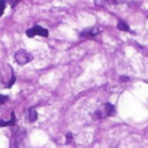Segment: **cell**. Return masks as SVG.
Listing matches in <instances>:
<instances>
[{
  "label": "cell",
  "mask_w": 148,
  "mask_h": 148,
  "mask_svg": "<svg viewBox=\"0 0 148 148\" xmlns=\"http://www.w3.org/2000/svg\"><path fill=\"white\" fill-rule=\"evenodd\" d=\"M116 113V108L113 107L110 103H105L99 110H96L95 117L96 118H104V117H110Z\"/></svg>",
  "instance_id": "6da1fadb"
},
{
  "label": "cell",
  "mask_w": 148,
  "mask_h": 148,
  "mask_svg": "<svg viewBox=\"0 0 148 148\" xmlns=\"http://www.w3.org/2000/svg\"><path fill=\"white\" fill-rule=\"evenodd\" d=\"M26 35L27 36H35V35H40V36H48V30L44 27H40V26H34V27L29 29L27 31H26Z\"/></svg>",
  "instance_id": "7a4b0ae2"
},
{
  "label": "cell",
  "mask_w": 148,
  "mask_h": 148,
  "mask_svg": "<svg viewBox=\"0 0 148 148\" xmlns=\"http://www.w3.org/2000/svg\"><path fill=\"white\" fill-rule=\"evenodd\" d=\"M14 59H16V61L18 62V64H21V65H23V64H26V62H29L31 60V56L27 53L26 51H18V52H16V55H14Z\"/></svg>",
  "instance_id": "3957f363"
},
{
  "label": "cell",
  "mask_w": 148,
  "mask_h": 148,
  "mask_svg": "<svg viewBox=\"0 0 148 148\" xmlns=\"http://www.w3.org/2000/svg\"><path fill=\"white\" fill-rule=\"evenodd\" d=\"M117 27L120 29V30H122V31H130V26H129L123 20L118 21V22H117Z\"/></svg>",
  "instance_id": "277c9868"
},
{
  "label": "cell",
  "mask_w": 148,
  "mask_h": 148,
  "mask_svg": "<svg viewBox=\"0 0 148 148\" xmlns=\"http://www.w3.org/2000/svg\"><path fill=\"white\" fill-rule=\"evenodd\" d=\"M36 117H38L36 110L35 109H30V112H29V120H30V122H34V121L36 120Z\"/></svg>",
  "instance_id": "5b68a950"
},
{
  "label": "cell",
  "mask_w": 148,
  "mask_h": 148,
  "mask_svg": "<svg viewBox=\"0 0 148 148\" xmlns=\"http://www.w3.org/2000/svg\"><path fill=\"white\" fill-rule=\"evenodd\" d=\"M97 33H99V30H95V31L88 30V31H83L81 35H82V36H94L95 34H97Z\"/></svg>",
  "instance_id": "8992f818"
},
{
  "label": "cell",
  "mask_w": 148,
  "mask_h": 148,
  "mask_svg": "<svg viewBox=\"0 0 148 148\" xmlns=\"http://www.w3.org/2000/svg\"><path fill=\"white\" fill-rule=\"evenodd\" d=\"M4 9H5V1L4 0H0V16L4 13Z\"/></svg>",
  "instance_id": "52a82bcc"
},
{
  "label": "cell",
  "mask_w": 148,
  "mask_h": 148,
  "mask_svg": "<svg viewBox=\"0 0 148 148\" xmlns=\"http://www.w3.org/2000/svg\"><path fill=\"white\" fill-rule=\"evenodd\" d=\"M8 99H9L8 96H1V95H0V104H4V103L7 101Z\"/></svg>",
  "instance_id": "ba28073f"
},
{
  "label": "cell",
  "mask_w": 148,
  "mask_h": 148,
  "mask_svg": "<svg viewBox=\"0 0 148 148\" xmlns=\"http://www.w3.org/2000/svg\"><path fill=\"white\" fill-rule=\"evenodd\" d=\"M14 81H16V78H14V75H13L12 79H10V82H9V84H7V87H12V84L14 83Z\"/></svg>",
  "instance_id": "9c48e42d"
},
{
  "label": "cell",
  "mask_w": 148,
  "mask_h": 148,
  "mask_svg": "<svg viewBox=\"0 0 148 148\" xmlns=\"http://www.w3.org/2000/svg\"><path fill=\"white\" fill-rule=\"evenodd\" d=\"M66 139H68V142H70V140L73 139V135H72V134H68V135H66Z\"/></svg>",
  "instance_id": "30bf717a"
},
{
  "label": "cell",
  "mask_w": 148,
  "mask_h": 148,
  "mask_svg": "<svg viewBox=\"0 0 148 148\" xmlns=\"http://www.w3.org/2000/svg\"><path fill=\"white\" fill-rule=\"evenodd\" d=\"M0 126H8V122H4V121H0Z\"/></svg>",
  "instance_id": "8fae6325"
}]
</instances>
